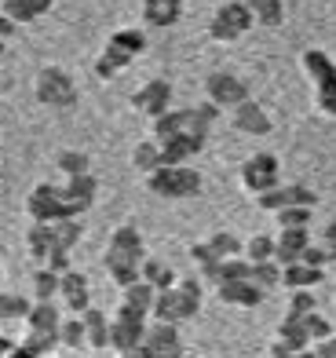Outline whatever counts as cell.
Here are the masks:
<instances>
[{"mask_svg":"<svg viewBox=\"0 0 336 358\" xmlns=\"http://www.w3.org/2000/svg\"><path fill=\"white\" fill-rule=\"evenodd\" d=\"M121 358H154V351H150L147 344H136V348H128V351H121Z\"/></svg>","mask_w":336,"mask_h":358,"instance_id":"52","label":"cell"},{"mask_svg":"<svg viewBox=\"0 0 336 358\" xmlns=\"http://www.w3.org/2000/svg\"><path fill=\"white\" fill-rule=\"evenodd\" d=\"M242 187L252 194L275 190L278 187V157L275 154H252L242 165Z\"/></svg>","mask_w":336,"mask_h":358,"instance_id":"8","label":"cell"},{"mask_svg":"<svg viewBox=\"0 0 336 358\" xmlns=\"http://www.w3.org/2000/svg\"><path fill=\"white\" fill-rule=\"evenodd\" d=\"M187 124H190V110H165L161 117H154V121H150L157 143H161V139H172V136H180V132H187Z\"/></svg>","mask_w":336,"mask_h":358,"instance_id":"25","label":"cell"},{"mask_svg":"<svg viewBox=\"0 0 336 358\" xmlns=\"http://www.w3.org/2000/svg\"><path fill=\"white\" fill-rule=\"evenodd\" d=\"M15 26H19V22H11L8 15H0V37H4V41H11V37H15Z\"/></svg>","mask_w":336,"mask_h":358,"instance_id":"53","label":"cell"},{"mask_svg":"<svg viewBox=\"0 0 336 358\" xmlns=\"http://www.w3.org/2000/svg\"><path fill=\"white\" fill-rule=\"evenodd\" d=\"M143 344H147L154 355L165 351V348H175V344H180V325H175V322H154V318H150Z\"/></svg>","mask_w":336,"mask_h":358,"instance_id":"24","label":"cell"},{"mask_svg":"<svg viewBox=\"0 0 336 358\" xmlns=\"http://www.w3.org/2000/svg\"><path fill=\"white\" fill-rule=\"evenodd\" d=\"M322 245L329 249L333 264H336V220H329V223H326V231H322Z\"/></svg>","mask_w":336,"mask_h":358,"instance_id":"50","label":"cell"},{"mask_svg":"<svg viewBox=\"0 0 336 358\" xmlns=\"http://www.w3.org/2000/svg\"><path fill=\"white\" fill-rule=\"evenodd\" d=\"M300 62H303V73L314 80V92H318V106H322V113L336 117V62L326 52H318V48H307V52L300 55Z\"/></svg>","mask_w":336,"mask_h":358,"instance_id":"2","label":"cell"},{"mask_svg":"<svg viewBox=\"0 0 336 358\" xmlns=\"http://www.w3.org/2000/svg\"><path fill=\"white\" fill-rule=\"evenodd\" d=\"M59 322H62V311L55 307V300H34L26 315V329H37V333H59Z\"/></svg>","mask_w":336,"mask_h":358,"instance_id":"17","label":"cell"},{"mask_svg":"<svg viewBox=\"0 0 336 358\" xmlns=\"http://www.w3.org/2000/svg\"><path fill=\"white\" fill-rule=\"evenodd\" d=\"M147 325L150 318L139 315V311H128V307H117V315L110 318V348H114L117 355L143 344V336H147Z\"/></svg>","mask_w":336,"mask_h":358,"instance_id":"6","label":"cell"},{"mask_svg":"<svg viewBox=\"0 0 336 358\" xmlns=\"http://www.w3.org/2000/svg\"><path fill=\"white\" fill-rule=\"evenodd\" d=\"M252 22H256V19H252V11H249L245 0H231V4H223V8L212 15L209 34H212V41H238Z\"/></svg>","mask_w":336,"mask_h":358,"instance_id":"7","label":"cell"},{"mask_svg":"<svg viewBox=\"0 0 336 358\" xmlns=\"http://www.w3.org/2000/svg\"><path fill=\"white\" fill-rule=\"evenodd\" d=\"M81 322H85V329H88V348L92 351L110 348V318L99 311V307H88V311L81 315Z\"/></svg>","mask_w":336,"mask_h":358,"instance_id":"23","label":"cell"},{"mask_svg":"<svg viewBox=\"0 0 336 358\" xmlns=\"http://www.w3.org/2000/svg\"><path fill=\"white\" fill-rule=\"evenodd\" d=\"M278 231H285V227H307L311 223V208H303V205H285L278 208Z\"/></svg>","mask_w":336,"mask_h":358,"instance_id":"44","label":"cell"},{"mask_svg":"<svg viewBox=\"0 0 336 358\" xmlns=\"http://www.w3.org/2000/svg\"><path fill=\"white\" fill-rule=\"evenodd\" d=\"M106 44H114V48H121V52H128L136 59L143 48H147V37H143V29H117V34H110Z\"/></svg>","mask_w":336,"mask_h":358,"instance_id":"41","label":"cell"},{"mask_svg":"<svg viewBox=\"0 0 336 358\" xmlns=\"http://www.w3.org/2000/svg\"><path fill=\"white\" fill-rule=\"evenodd\" d=\"M147 190L168 201L194 198V194H201V172L187 169V165H161L147 176Z\"/></svg>","mask_w":336,"mask_h":358,"instance_id":"1","label":"cell"},{"mask_svg":"<svg viewBox=\"0 0 336 358\" xmlns=\"http://www.w3.org/2000/svg\"><path fill=\"white\" fill-rule=\"evenodd\" d=\"M29 307L34 303L19 296V292H0V322H26Z\"/></svg>","mask_w":336,"mask_h":358,"instance_id":"36","label":"cell"},{"mask_svg":"<svg viewBox=\"0 0 336 358\" xmlns=\"http://www.w3.org/2000/svg\"><path fill=\"white\" fill-rule=\"evenodd\" d=\"M231 121H234L238 132H245V136H267V132H270V117L263 113V106L252 103V99L238 103L234 113H231Z\"/></svg>","mask_w":336,"mask_h":358,"instance_id":"15","label":"cell"},{"mask_svg":"<svg viewBox=\"0 0 336 358\" xmlns=\"http://www.w3.org/2000/svg\"><path fill=\"white\" fill-rule=\"evenodd\" d=\"M124 66H132V55L121 52V48H114V44H103V55L95 59V77L110 80V77H117Z\"/></svg>","mask_w":336,"mask_h":358,"instance_id":"26","label":"cell"},{"mask_svg":"<svg viewBox=\"0 0 336 358\" xmlns=\"http://www.w3.org/2000/svg\"><path fill=\"white\" fill-rule=\"evenodd\" d=\"M26 245H29V256H34L37 264H44L48 252L55 249V231H52V223H34V227H29Z\"/></svg>","mask_w":336,"mask_h":358,"instance_id":"27","label":"cell"},{"mask_svg":"<svg viewBox=\"0 0 336 358\" xmlns=\"http://www.w3.org/2000/svg\"><path fill=\"white\" fill-rule=\"evenodd\" d=\"M168 103H172V85L168 80H147V85L132 95V110L147 113L150 121L161 117V113L168 110Z\"/></svg>","mask_w":336,"mask_h":358,"instance_id":"10","label":"cell"},{"mask_svg":"<svg viewBox=\"0 0 336 358\" xmlns=\"http://www.w3.org/2000/svg\"><path fill=\"white\" fill-rule=\"evenodd\" d=\"M205 88H209V99L223 110V106H238V103H245L249 99V88H245V80L242 77H234V73H209V80H205Z\"/></svg>","mask_w":336,"mask_h":358,"instance_id":"9","label":"cell"},{"mask_svg":"<svg viewBox=\"0 0 336 358\" xmlns=\"http://www.w3.org/2000/svg\"><path fill=\"white\" fill-rule=\"evenodd\" d=\"M59 296L66 300V311L70 315H85L88 307H92V292H88V278L81 271H66L62 274V282H59Z\"/></svg>","mask_w":336,"mask_h":358,"instance_id":"11","label":"cell"},{"mask_svg":"<svg viewBox=\"0 0 336 358\" xmlns=\"http://www.w3.org/2000/svg\"><path fill=\"white\" fill-rule=\"evenodd\" d=\"M4 48H8V41H4V37H0V55H4Z\"/></svg>","mask_w":336,"mask_h":358,"instance_id":"56","label":"cell"},{"mask_svg":"<svg viewBox=\"0 0 336 358\" xmlns=\"http://www.w3.org/2000/svg\"><path fill=\"white\" fill-rule=\"evenodd\" d=\"M300 264H307V267H326V264H333V256H329L326 245H314V241H311V245L300 252Z\"/></svg>","mask_w":336,"mask_h":358,"instance_id":"46","label":"cell"},{"mask_svg":"<svg viewBox=\"0 0 336 358\" xmlns=\"http://www.w3.org/2000/svg\"><path fill=\"white\" fill-rule=\"evenodd\" d=\"M278 336L285 340L289 348H296V351H307V344H311V336H307V325H303V315H285V322L278 325Z\"/></svg>","mask_w":336,"mask_h":358,"instance_id":"30","label":"cell"},{"mask_svg":"<svg viewBox=\"0 0 336 358\" xmlns=\"http://www.w3.org/2000/svg\"><path fill=\"white\" fill-rule=\"evenodd\" d=\"M161 165H187V157H194L205 150V139H198L194 132H180L172 139H161Z\"/></svg>","mask_w":336,"mask_h":358,"instance_id":"13","label":"cell"},{"mask_svg":"<svg viewBox=\"0 0 336 358\" xmlns=\"http://www.w3.org/2000/svg\"><path fill=\"white\" fill-rule=\"evenodd\" d=\"M55 165H59V172H62V176L70 179V176H85L92 161H88V154H85V150H62V154L55 157Z\"/></svg>","mask_w":336,"mask_h":358,"instance_id":"42","label":"cell"},{"mask_svg":"<svg viewBox=\"0 0 336 358\" xmlns=\"http://www.w3.org/2000/svg\"><path fill=\"white\" fill-rule=\"evenodd\" d=\"M59 282H62V274H55L52 267H37L34 271V296L37 300H55L59 296Z\"/></svg>","mask_w":336,"mask_h":358,"instance_id":"37","label":"cell"},{"mask_svg":"<svg viewBox=\"0 0 336 358\" xmlns=\"http://www.w3.org/2000/svg\"><path fill=\"white\" fill-rule=\"evenodd\" d=\"M249 11H252V19L256 22H263L267 29H278L282 19H285V8H282V0H245Z\"/></svg>","mask_w":336,"mask_h":358,"instance_id":"32","label":"cell"},{"mask_svg":"<svg viewBox=\"0 0 336 358\" xmlns=\"http://www.w3.org/2000/svg\"><path fill=\"white\" fill-rule=\"evenodd\" d=\"M303 325H307V336H311V344H318V340H326L329 333H333V325H329V318H322L318 311H311V315H303Z\"/></svg>","mask_w":336,"mask_h":358,"instance_id":"45","label":"cell"},{"mask_svg":"<svg viewBox=\"0 0 336 358\" xmlns=\"http://www.w3.org/2000/svg\"><path fill=\"white\" fill-rule=\"evenodd\" d=\"M180 15H183V8L168 4V0H143V19H147V26H154V29L175 26V22H180Z\"/></svg>","mask_w":336,"mask_h":358,"instance_id":"22","label":"cell"},{"mask_svg":"<svg viewBox=\"0 0 336 358\" xmlns=\"http://www.w3.org/2000/svg\"><path fill=\"white\" fill-rule=\"evenodd\" d=\"M293 355H296V348H289L282 336H275V340H270V358H293Z\"/></svg>","mask_w":336,"mask_h":358,"instance_id":"51","label":"cell"},{"mask_svg":"<svg viewBox=\"0 0 336 358\" xmlns=\"http://www.w3.org/2000/svg\"><path fill=\"white\" fill-rule=\"evenodd\" d=\"M209 249H212L219 259H227V256H242V252H245V241L238 238V234H231V231H216V234L209 238Z\"/></svg>","mask_w":336,"mask_h":358,"instance_id":"38","label":"cell"},{"mask_svg":"<svg viewBox=\"0 0 336 358\" xmlns=\"http://www.w3.org/2000/svg\"><path fill=\"white\" fill-rule=\"evenodd\" d=\"M15 348H11V340H4V336H0V358H8Z\"/></svg>","mask_w":336,"mask_h":358,"instance_id":"54","label":"cell"},{"mask_svg":"<svg viewBox=\"0 0 336 358\" xmlns=\"http://www.w3.org/2000/svg\"><path fill=\"white\" fill-rule=\"evenodd\" d=\"M275 234H252L245 241V256H249V264H260V259H275Z\"/></svg>","mask_w":336,"mask_h":358,"instance_id":"39","label":"cell"},{"mask_svg":"<svg viewBox=\"0 0 336 358\" xmlns=\"http://www.w3.org/2000/svg\"><path fill=\"white\" fill-rule=\"evenodd\" d=\"M139 278H143V282H150L154 289H168V285H175V271L165 264V259L143 256V264H139Z\"/></svg>","mask_w":336,"mask_h":358,"instance_id":"28","label":"cell"},{"mask_svg":"<svg viewBox=\"0 0 336 358\" xmlns=\"http://www.w3.org/2000/svg\"><path fill=\"white\" fill-rule=\"evenodd\" d=\"M168 4H175V8H183V0H168Z\"/></svg>","mask_w":336,"mask_h":358,"instance_id":"57","label":"cell"},{"mask_svg":"<svg viewBox=\"0 0 336 358\" xmlns=\"http://www.w3.org/2000/svg\"><path fill=\"white\" fill-rule=\"evenodd\" d=\"M242 278H249V259H242V256L219 259L216 271H212V285H219V282H242Z\"/></svg>","mask_w":336,"mask_h":358,"instance_id":"35","label":"cell"},{"mask_svg":"<svg viewBox=\"0 0 336 358\" xmlns=\"http://www.w3.org/2000/svg\"><path fill=\"white\" fill-rule=\"evenodd\" d=\"M132 165L143 176H150L154 169H161V146H157V139H143V143L132 146Z\"/></svg>","mask_w":336,"mask_h":358,"instance_id":"31","label":"cell"},{"mask_svg":"<svg viewBox=\"0 0 336 358\" xmlns=\"http://www.w3.org/2000/svg\"><path fill=\"white\" fill-rule=\"evenodd\" d=\"M52 4L55 0H4V15L11 22H37L41 15H48L52 11Z\"/></svg>","mask_w":336,"mask_h":358,"instance_id":"20","label":"cell"},{"mask_svg":"<svg viewBox=\"0 0 336 358\" xmlns=\"http://www.w3.org/2000/svg\"><path fill=\"white\" fill-rule=\"evenodd\" d=\"M41 267H52L55 274H66L73 264H70V252L66 249H52V252H48V259H44V264Z\"/></svg>","mask_w":336,"mask_h":358,"instance_id":"48","label":"cell"},{"mask_svg":"<svg viewBox=\"0 0 336 358\" xmlns=\"http://www.w3.org/2000/svg\"><path fill=\"white\" fill-rule=\"evenodd\" d=\"M150 318L154 322H183V311H180V289L168 285V289H157L154 296V307H150Z\"/></svg>","mask_w":336,"mask_h":358,"instance_id":"21","label":"cell"},{"mask_svg":"<svg viewBox=\"0 0 336 358\" xmlns=\"http://www.w3.org/2000/svg\"><path fill=\"white\" fill-rule=\"evenodd\" d=\"M314 355H318V358H336V333H329L326 340H318Z\"/></svg>","mask_w":336,"mask_h":358,"instance_id":"49","label":"cell"},{"mask_svg":"<svg viewBox=\"0 0 336 358\" xmlns=\"http://www.w3.org/2000/svg\"><path fill=\"white\" fill-rule=\"evenodd\" d=\"M95 190H99V187H95V176L85 172V176H70V179H66L62 198H66V205L73 208V216H81V213H88V208H92Z\"/></svg>","mask_w":336,"mask_h":358,"instance_id":"16","label":"cell"},{"mask_svg":"<svg viewBox=\"0 0 336 358\" xmlns=\"http://www.w3.org/2000/svg\"><path fill=\"white\" fill-rule=\"evenodd\" d=\"M143 238L132 223H121L114 234H110V245H106V256H103V264L106 271H114V267H139L143 264Z\"/></svg>","mask_w":336,"mask_h":358,"instance_id":"5","label":"cell"},{"mask_svg":"<svg viewBox=\"0 0 336 358\" xmlns=\"http://www.w3.org/2000/svg\"><path fill=\"white\" fill-rule=\"evenodd\" d=\"M52 231H55V249H66L70 252L77 241H81L85 227H81V216H66V220H55Z\"/></svg>","mask_w":336,"mask_h":358,"instance_id":"33","label":"cell"},{"mask_svg":"<svg viewBox=\"0 0 336 358\" xmlns=\"http://www.w3.org/2000/svg\"><path fill=\"white\" fill-rule=\"evenodd\" d=\"M190 259L198 264V271H201V282H209L212 267L219 264V256L209 249V241H194V245H190Z\"/></svg>","mask_w":336,"mask_h":358,"instance_id":"43","label":"cell"},{"mask_svg":"<svg viewBox=\"0 0 336 358\" xmlns=\"http://www.w3.org/2000/svg\"><path fill=\"white\" fill-rule=\"evenodd\" d=\"M216 292H219V300L231 303V307H260L263 296H267V289H260L252 278H242V282H219Z\"/></svg>","mask_w":336,"mask_h":358,"instance_id":"12","label":"cell"},{"mask_svg":"<svg viewBox=\"0 0 336 358\" xmlns=\"http://www.w3.org/2000/svg\"><path fill=\"white\" fill-rule=\"evenodd\" d=\"M34 95L41 106H55V110H70L77 103V88H73V77L59 66H44L37 73V85Z\"/></svg>","mask_w":336,"mask_h":358,"instance_id":"3","label":"cell"},{"mask_svg":"<svg viewBox=\"0 0 336 358\" xmlns=\"http://www.w3.org/2000/svg\"><path fill=\"white\" fill-rule=\"evenodd\" d=\"M26 213H29L34 223H55V220L73 216V208L66 205V198H62V187L37 183L34 190H29V198H26Z\"/></svg>","mask_w":336,"mask_h":358,"instance_id":"4","label":"cell"},{"mask_svg":"<svg viewBox=\"0 0 336 358\" xmlns=\"http://www.w3.org/2000/svg\"><path fill=\"white\" fill-rule=\"evenodd\" d=\"M22 348H26V351H34L37 358H48V355L59 348V333H37V329H26Z\"/></svg>","mask_w":336,"mask_h":358,"instance_id":"40","label":"cell"},{"mask_svg":"<svg viewBox=\"0 0 336 358\" xmlns=\"http://www.w3.org/2000/svg\"><path fill=\"white\" fill-rule=\"evenodd\" d=\"M293 358H318V355H314V351H296Z\"/></svg>","mask_w":336,"mask_h":358,"instance_id":"55","label":"cell"},{"mask_svg":"<svg viewBox=\"0 0 336 358\" xmlns=\"http://www.w3.org/2000/svg\"><path fill=\"white\" fill-rule=\"evenodd\" d=\"M59 348H70V351L88 348V329H85L81 315H66L59 322Z\"/></svg>","mask_w":336,"mask_h":358,"instance_id":"29","label":"cell"},{"mask_svg":"<svg viewBox=\"0 0 336 358\" xmlns=\"http://www.w3.org/2000/svg\"><path fill=\"white\" fill-rule=\"evenodd\" d=\"M154 296H157V289L150 282H132V285H124L121 289V307H128V311H139V315H147L150 318V307H154Z\"/></svg>","mask_w":336,"mask_h":358,"instance_id":"19","label":"cell"},{"mask_svg":"<svg viewBox=\"0 0 336 358\" xmlns=\"http://www.w3.org/2000/svg\"><path fill=\"white\" fill-rule=\"evenodd\" d=\"M249 278L260 289H278L282 285V264L278 259H260V264H249Z\"/></svg>","mask_w":336,"mask_h":358,"instance_id":"34","label":"cell"},{"mask_svg":"<svg viewBox=\"0 0 336 358\" xmlns=\"http://www.w3.org/2000/svg\"><path fill=\"white\" fill-rule=\"evenodd\" d=\"M326 282V267H307V264H289V267H282V285L285 289H314V285H322Z\"/></svg>","mask_w":336,"mask_h":358,"instance_id":"18","label":"cell"},{"mask_svg":"<svg viewBox=\"0 0 336 358\" xmlns=\"http://www.w3.org/2000/svg\"><path fill=\"white\" fill-rule=\"evenodd\" d=\"M278 245H275V259L282 267H289L300 259V252L311 245V234H307V227H285V231H278Z\"/></svg>","mask_w":336,"mask_h":358,"instance_id":"14","label":"cell"},{"mask_svg":"<svg viewBox=\"0 0 336 358\" xmlns=\"http://www.w3.org/2000/svg\"><path fill=\"white\" fill-rule=\"evenodd\" d=\"M289 311H293V315H311V311H314V292H311V289H293Z\"/></svg>","mask_w":336,"mask_h":358,"instance_id":"47","label":"cell"}]
</instances>
